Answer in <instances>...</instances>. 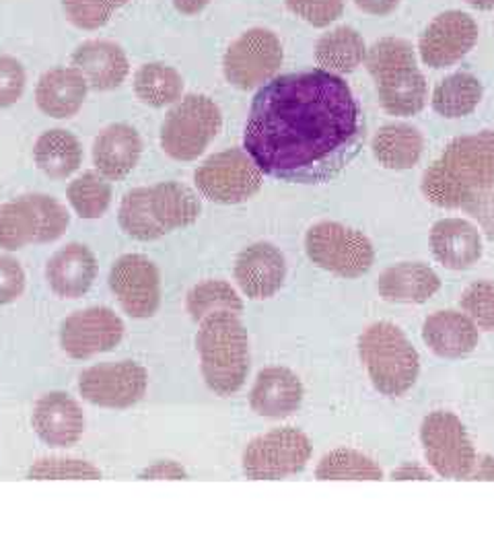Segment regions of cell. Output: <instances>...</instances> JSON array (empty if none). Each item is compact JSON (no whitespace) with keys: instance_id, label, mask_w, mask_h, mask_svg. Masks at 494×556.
Wrapping results in <instances>:
<instances>
[{"instance_id":"cell-7","label":"cell","mask_w":494,"mask_h":556,"mask_svg":"<svg viewBox=\"0 0 494 556\" xmlns=\"http://www.w3.org/2000/svg\"><path fill=\"white\" fill-rule=\"evenodd\" d=\"M223 126L217 103L206 96H188L161 126V147L176 161H194L206 151Z\"/></svg>"},{"instance_id":"cell-43","label":"cell","mask_w":494,"mask_h":556,"mask_svg":"<svg viewBox=\"0 0 494 556\" xmlns=\"http://www.w3.org/2000/svg\"><path fill=\"white\" fill-rule=\"evenodd\" d=\"M140 480H161V478H169V480H186L188 475H186V470L179 466L178 462H172V459H167V462H157L155 466H151V468H147L142 475H140Z\"/></svg>"},{"instance_id":"cell-23","label":"cell","mask_w":494,"mask_h":556,"mask_svg":"<svg viewBox=\"0 0 494 556\" xmlns=\"http://www.w3.org/2000/svg\"><path fill=\"white\" fill-rule=\"evenodd\" d=\"M142 140L128 124H112L99 132L93 144V161L99 174L107 179H124L140 160Z\"/></svg>"},{"instance_id":"cell-32","label":"cell","mask_w":494,"mask_h":556,"mask_svg":"<svg viewBox=\"0 0 494 556\" xmlns=\"http://www.w3.org/2000/svg\"><path fill=\"white\" fill-rule=\"evenodd\" d=\"M135 91L139 100L153 108L172 105L181 98L183 79L174 66L167 64H144L135 75Z\"/></svg>"},{"instance_id":"cell-44","label":"cell","mask_w":494,"mask_h":556,"mask_svg":"<svg viewBox=\"0 0 494 556\" xmlns=\"http://www.w3.org/2000/svg\"><path fill=\"white\" fill-rule=\"evenodd\" d=\"M355 2L360 11H365L369 15H377V17L394 13L400 4V0H355Z\"/></svg>"},{"instance_id":"cell-30","label":"cell","mask_w":494,"mask_h":556,"mask_svg":"<svg viewBox=\"0 0 494 556\" xmlns=\"http://www.w3.org/2000/svg\"><path fill=\"white\" fill-rule=\"evenodd\" d=\"M367 56V46L353 27H337L321 36L316 46L317 64L334 75H349Z\"/></svg>"},{"instance_id":"cell-3","label":"cell","mask_w":494,"mask_h":556,"mask_svg":"<svg viewBox=\"0 0 494 556\" xmlns=\"http://www.w3.org/2000/svg\"><path fill=\"white\" fill-rule=\"evenodd\" d=\"M200 200L178 181L130 190L119 204V225L130 238L155 241L197 223Z\"/></svg>"},{"instance_id":"cell-2","label":"cell","mask_w":494,"mask_h":556,"mask_svg":"<svg viewBox=\"0 0 494 556\" xmlns=\"http://www.w3.org/2000/svg\"><path fill=\"white\" fill-rule=\"evenodd\" d=\"M494 181V130L452 140L425 172L422 194L441 208H464Z\"/></svg>"},{"instance_id":"cell-45","label":"cell","mask_w":494,"mask_h":556,"mask_svg":"<svg viewBox=\"0 0 494 556\" xmlns=\"http://www.w3.org/2000/svg\"><path fill=\"white\" fill-rule=\"evenodd\" d=\"M392 478H394V480H431L433 477H431L429 470H425V468H420V466L406 464V466L394 470Z\"/></svg>"},{"instance_id":"cell-10","label":"cell","mask_w":494,"mask_h":556,"mask_svg":"<svg viewBox=\"0 0 494 556\" xmlns=\"http://www.w3.org/2000/svg\"><path fill=\"white\" fill-rule=\"evenodd\" d=\"M312 457V441L295 427H282L254 439L243 452V475L280 480L301 472Z\"/></svg>"},{"instance_id":"cell-42","label":"cell","mask_w":494,"mask_h":556,"mask_svg":"<svg viewBox=\"0 0 494 556\" xmlns=\"http://www.w3.org/2000/svg\"><path fill=\"white\" fill-rule=\"evenodd\" d=\"M464 211L480 223L489 239H494V181L484 190H480L474 199L464 206Z\"/></svg>"},{"instance_id":"cell-46","label":"cell","mask_w":494,"mask_h":556,"mask_svg":"<svg viewBox=\"0 0 494 556\" xmlns=\"http://www.w3.org/2000/svg\"><path fill=\"white\" fill-rule=\"evenodd\" d=\"M211 0H174L176 9L181 15H198L208 7Z\"/></svg>"},{"instance_id":"cell-28","label":"cell","mask_w":494,"mask_h":556,"mask_svg":"<svg viewBox=\"0 0 494 556\" xmlns=\"http://www.w3.org/2000/svg\"><path fill=\"white\" fill-rule=\"evenodd\" d=\"M371 149L383 167L402 172L418 163L425 149V139L408 124H390L377 132Z\"/></svg>"},{"instance_id":"cell-15","label":"cell","mask_w":494,"mask_h":556,"mask_svg":"<svg viewBox=\"0 0 494 556\" xmlns=\"http://www.w3.org/2000/svg\"><path fill=\"white\" fill-rule=\"evenodd\" d=\"M124 337V324L110 307H89L62 321L60 344L73 358L114 351Z\"/></svg>"},{"instance_id":"cell-25","label":"cell","mask_w":494,"mask_h":556,"mask_svg":"<svg viewBox=\"0 0 494 556\" xmlns=\"http://www.w3.org/2000/svg\"><path fill=\"white\" fill-rule=\"evenodd\" d=\"M441 289V280L429 266L420 262H402L388 268L377 282V291L385 301L420 305Z\"/></svg>"},{"instance_id":"cell-48","label":"cell","mask_w":494,"mask_h":556,"mask_svg":"<svg viewBox=\"0 0 494 556\" xmlns=\"http://www.w3.org/2000/svg\"><path fill=\"white\" fill-rule=\"evenodd\" d=\"M468 4H472L478 11H493L494 0H468Z\"/></svg>"},{"instance_id":"cell-26","label":"cell","mask_w":494,"mask_h":556,"mask_svg":"<svg viewBox=\"0 0 494 556\" xmlns=\"http://www.w3.org/2000/svg\"><path fill=\"white\" fill-rule=\"evenodd\" d=\"M87 80L77 68L59 66L48 71L36 89V101L50 118H73L87 98Z\"/></svg>"},{"instance_id":"cell-20","label":"cell","mask_w":494,"mask_h":556,"mask_svg":"<svg viewBox=\"0 0 494 556\" xmlns=\"http://www.w3.org/2000/svg\"><path fill=\"white\" fill-rule=\"evenodd\" d=\"M46 277L59 298L79 299L98 277V262L87 245L68 243L50 258Z\"/></svg>"},{"instance_id":"cell-34","label":"cell","mask_w":494,"mask_h":556,"mask_svg":"<svg viewBox=\"0 0 494 556\" xmlns=\"http://www.w3.org/2000/svg\"><path fill=\"white\" fill-rule=\"evenodd\" d=\"M68 202L80 219H99L110 208L112 186L101 174L87 172L68 186Z\"/></svg>"},{"instance_id":"cell-39","label":"cell","mask_w":494,"mask_h":556,"mask_svg":"<svg viewBox=\"0 0 494 556\" xmlns=\"http://www.w3.org/2000/svg\"><path fill=\"white\" fill-rule=\"evenodd\" d=\"M287 7L314 27H328L344 13V0H287Z\"/></svg>"},{"instance_id":"cell-24","label":"cell","mask_w":494,"mask_h":556,"mask_svg":"<svg viewBox=\"0 0 494 556\" xmlns=\"http://www.w3.org/2000/svg\"><path fill=\"white\" fill-rule=\"evenodd\" d=\"M435 258L452 270H466L482 256V239L474 225L464 219H443L431 231Z\"/></svg>"},{"instance_id":"cell-27","label":"cell","mask_w":494,"mask_h":556,"mask_svg":"<svg viewBox=\"0 0 494 556\" xmlns=\"http://www.w3.org/2000/svg\"><path fill=\"white\" fill-rule=\"evenodd\" d=\"M422 338L439 357H466L478 346V326L459 312H436L425 321Z\"/></svg>"},{"instance_id":"cell-41","label":"cell","mask_w":494,"mask_h":556,"mask_svg":"<svg viewBox=\"0 0 494 556\" xmlns=\"http://www.w3.org/2000/svg\"><path fill=\"white\" fill-rule=\"evenodd\" d=\"M25 273L17 260L0 256V305L13 303L23 295Z\"/></svg>"},{"instance_id":"cell-22","label":"cell","mask_w":494,"mask_h":556,"mask_svg":"<svg viewBox=\"0 0 494 556\" xmlns=\"http://www.w3.org/2000/svg\"><path fill=\"white\" fill-rule=\"evenodd\" d=\"M303 402L301 379L287 367H266L257 374L250 394L254 413L266 418H287L299 410Z\"/></svg>"},{"instance_id":"cell-12","label":"cell","mask_w":494,"mask_h":556,"mask_svg":"<svg viewBox=\"0 0 494 556\" xmlns=\"http://www.w3.org/2000/svg\"><path fill=\"white\" fill-rule=\"evenodd\" d=\"M282 66V46L270 29H250L229 46L223 59L227 80L241 91H250L277 77Z\"/></svg>"},{"instance_id":"cell-35","label":"cell","mask_w":494,"mask_h":556,"mask_svg":"<svg viewBox=\"0 0 494 556\" xmlns=\"http://www.w3.org/2000/svg\"><path fill=\"white\" fill-rule=\"evenodd\" d=\"M383 472L371 457L355 450H337L321 457L317 480H381Z\"/></svg>"},{"instance_id":"cell-21","label":"cell","mask_w":494,"mask_h":556,"mask_svg":"<svg viewBox=\"0 0 494 556\" xmlns=\"http://www.w3.org/2000/svg\"><path fill=\"white\" fill-rule=\"evenodd\" d=\"M77 68L87 85L96 91H112L119 87L130 71L124 50L112 41L91 40L80 43L73 54Z\"/></svg>"},{"instance_id":"cell-6","label":"cell","mask_w":494,"mask_h":556,"mask_svg":"<svg viewBox=\"0 0 494 556\" xmlns=\"http://www.w3.org/2000/svg\"><path fill=\"white\" fill-rule=\"evenodd\" d=\"M71 217L59 200L29 194L0 206V248L15 252L29 243H50L64 236Z\"/></svg>"},{"instance_id":"cell-47","label":"cell","mask_w":494,"mask_h":556,"mask_svg":"<svg viewBox=\"0 0 494 556\" xmlns=\"http://www.w3.org/2000/svg\"><path fill=\"white\" fill-rule=\"evenodd\" d=\"M474 480H494V459L493 457H482V462H478V468L472 472Z\"/></svg>"},{"instance_id":"cell-5","label":"cell","mask_w":494,"mask_h":556,"mask_svg":"<svg viewBox=\"0 0 494 556\" xmlns=\"http://www.w3.org/2000/svg\"><path fill=\"white\" fill-rule=\"evenodd\" d=\"M358 353L371 383L381 394L404 396L415 386L420 358L413 342L395 324H371L358 338Z\"/></svg>"},{"instance_id":"cell-1","label":"cell","mask_w":494,"mask_h":556,"mask_svg":"<svg viewBox=\"0 0 494 556\" xmlns=\"http://www.w3.org/2000/svg\"><path fill=\"white\" fill-rule=\"evenodd\" d=\"M365 128L346 80L316 68L262 85L250 108L243 149L270 178L326 184L358 155Z\"/></svg>"},{"instance_id":"cell-13","label":"cell","mask_w":494,"mask_h":556,"mask_svg":"<svg viewBox=\"0 0 494 556\" xmlns=\"http://www.w3.org/2000/svg\"><path fill=\"white\" fill-rule=\"evenodd\" d=\"M147 383V369L135 361L101 363L80 374L79 392L93 406L130 408L144 397Z\"/></svg>"},{"instance_id":"cell-11","label":"cell","mask_w":494,"mask_h":556,"mask_svg":"<svg viewBox=\"0 0 494 556\" xmlns=\"http://www.w3.org/2000/svg\"><path fill=\"white\" fill-rule=\"evenodd\" d=\"M198 190L218 204H239L252 199L262 188V172L243 149H229L198 167Z\"/></svg>"},{"instance_id":"cell-29","label":"cell","mask_w":494,"mask_h":556,"mask_svg":"<svg viewBox=\"0 0 494 556\" xmlns=\"http://www.w3.org/2000/svg\"><path fill=\"white\" fill-rule=\"evenodd\" d=\"M34 160L41 172L52 179H64L73 176L83 163V149L75 135L56 128L43 132L36 149Z\"/></svg>"},{"instance_id":"cell-33","label":"cell","mask_w":494,"mask_h":556,"mask_svg":"<svg viewBox=\"0 0 494 556\" xmlns=\"http://www.w3.org/2000/svg\"><path fill=\"white\" fill-rule=\"evenodd\" d=\"M188 312L194 321H202L218 312L241 314L243 301L238 291L223 280H204L188 293Z\"/></svg>"},{"instance_id":"cell-40","label":"cell","mask_w":494,"mask_h":556,"mask_svg":"<svg viewBox=\"0 0 494 556\" xmlns=\"http://www.w3.org/2000/svg\"><path fill=\"white\" fill-rule=\"evenodd\" d=\"M25 91V71L20 60L0 56V108H9L21 100Z\"/></svg>"},{"instance_id":"cell-37","label":"cell","mask_w":494,"mask_h":556,"mask_svg":"<svg viewBox=\"0 0 494 556\" xmlns=\"http://www.w3.org/2000/svg\"><path fill=\"white\" fill-rule=\"evenodd\" d=\"M27 478L31 480H99L101 472L93 464L85 459H66V457H43L38 459Z\"/></svg>"},{"instance_id":"cell-14","label":"cell","mask_w":494,"mask_h":556,"mask_svg":"<svg viewBox=\"0 0 494 556\" xmlns=\"http://www.w3.org/2000/svg\"><path fill=\"white\" fill-rule=\"evenodd\" d=\"M110 287L130 318L144 319L157 314L161 278L157 266L147 256L126 254L116 260L110 273Z\"/></svg>"},{"instance_id":"cell-36","label":"cell","mask_w":494,"mask_h":556,"mask_svg":"<svg viewBox=\"0 0 494 556\" xmlns=\"http://www.w3.org/2000/svg\"><path fill=\"white\" fill-rule=\"evenodd\" d=\"M128 0H62L66 20L75 27L93 31L103 27Z\"/></svg>"},{"instance_id":"cell-38","label":"cell","mask_w":494,"mask_h":556,"mask_svg":"<svg viewBox=\"0 0 494 556\" xmlns=\"http://www.w3.org/2000/svg\"><path fill=\"white\" fill-rule=\"evenodd\" d=\"M461 309L480 330H494V285L478 280L461 295Z\"/></svg>"},{"instance_id":"cell-19","label":"cell","mask_w":494,"mask_h":556,"mask_svg":"<svg viewBox=\"0 0 494 556\" xmlns=\"http://www.w3.org/2000/svg\"><path fill=\"white\" fill-rule=\"evenodd\" d=\"M373 79L383 110L394 116H415L427 105L429 89L425 75L416 68V59L390 66Z\"/></svg>"},{"instance_id":"cell-16","label":"cell","mask_w":494,"mask_h":556,"mask_svg":"<svg viewBox=\"0 0 494 556\" xmlns=\"http://www.w3.org/2000/svg\"><path fill=\"white\" fill-rule=\"evenodd\" d=\"M478 40L476 21L461 11H445L431 21L418 41L420 59L433 68L452 66L464 59Z\"/></svg>"},{"instance_id":"cell-31","label":"cell","mask_w":494,"mask_h":556,"mask_svg":"<svg viewBox=\"0 0 494 556\" xmlns=\"http://www.w3.org/2000/svg\"><path fill=\"white\" fill-rule=\"evenodd\" d=\"M482 100V83L470 73H455L441 80L433 93V108L443 118L470 116Z\"/></svg>"},{"instance_id":"cell-17","label":"cell","mask_w":494,"mask_h":556,"mask_svg":"<svg viewBox=\"0 0 494 556\" xmlns=\"http://www.w3.org/2000/svg\"><path fill=\"white\" fill-rule=\"evenodd\" d=\"M287 277L284 256L273 243H254L239 254L236 280L250 299H268L280 291Z\"/></svg>"},{"instance_id":"cell-18","label":"cell","mask_w":494,"mask_h":556,"mask_svg":"<svg viewBox=\"0 0 494 556\" xmlns=\"http://www.w3.org/2000/svg\"><path fill=\"white\" fill-rule=\"evenodd\" d=\"M34 429L50 447H73L85 431V417L79 404L64 394L50 392L36 402Z\"/></svg>"},{"instance_id":"cell-8","label":"cell","mask_w":494,"mask_h":556,"mask_svg":"<svg viewBox=\"0 0 494 556\" xmlns=\"http://www.w3.org/2000/svg\"><path fill=\"white\" fill-rule=\"evenodd\" d=\"M309 260L319 268L342 278L363 277L371 270L376 250L360 231L340 223H317L305 238Z\"/></svg>"},{"instance_id":"cell-9","label":"cell","mask_w":494,"mask_h":556,"mask_svg":"<svg viewBox=\"0 0 494 556\" xmlns=\"http://www.w3.org/2000/svg\"><path fill=\"white\" fill-rule=\"evenodd\" d=\"M420 441L427 462L439 477L461 480L472 477L476 452L466 427L454 413L435 410L422 420Z\"/></svg>"},{"instance_id":"cell-4","label":"cell","mask_w":494,"mask_h":556,"mask_svg":"<svg viewBox=\"0 0 494 556\" xmlns=\"http://www.w3.org/2000/svg\"><path fill=\"white\" fill-rule=\"evenodd\" d=\"M197 346L206 386L218 396L239 392L250 374V338L238 314L218 312L202 319Z\"/></svg>"}]
</instances>
